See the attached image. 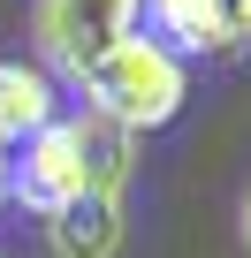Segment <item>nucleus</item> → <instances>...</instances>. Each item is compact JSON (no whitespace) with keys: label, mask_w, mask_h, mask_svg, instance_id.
<instances>
[{"label":"nucleus","mask_w":251,"mask_h":258,"mask_svg":"<svg viewBox=\"0 0 251 258\" xmlns=\"http://www.w3.org/2000/svg\"><path fill=\"white\" fill-rule=\"evenodd\" d=\"M8 160H16V145L0 137V198H8Z\"/></svg>","instance_id":"obj_9"},{"label":"nucleus","mask_w":251,"mask_h":258,"mask_svg":"<svg viewBox=\"0 0 251 258\" xmlns=\"http://www.w3.org/2000/svg\"><path fill=\"white\" fill-rule=\"evenodd\" d=\"M137 31L160 38L175 61H213V53L236 46V8L228 0H145Z\"/></svg>","instance_id":"obj_4"},{"label":"nucleus","mask_w":251,"mask_h":258,"mask_svg":"<svg viewBox=\"0 0 251 258\" xmlns=\"http://www.w3.org/2000/svg\"><path fill=\"white\" fill-rule=\"evenodd\" d=\"M76 91H84V114H99V121H114V129H130V137H145V129H168V121L183 114L190 69H183L160 38L130 31L107 61H91V76H84Z\"/></svg>","instance_id":"obj_2"},{"label":"nucleus","mask_w":251,"mask_h":258,"mask_svg":"<svg viewBox=\"0 0 251 258\" xmlns=\"http://www.w3.org/2000/svg\"><path fill=\"white\" fill-rule=\"evenodd\" d=\"M61 114H69L61 106V84L38 61H0V137H8V145L38 137V129L61 121Z\"/></svg>","instance_id":"obj_6"},{"label":"nucleus","mask_w":251,"mask_h":258,"mask_svg":"<svg viewBox=\"0 0 251 258\" xmlns=\"http://www.w3.org/2000/svg\"><path fill=\"white\" fill-rule=\"evenodd\" d=\"M130 167H137V137H130V129H114L99 114H61V121L38 129V137L16 145L8 198L31 205V213H61L84 190H122Z\"/></svg>","instance_id":"obj_1"},{"label":"nucleus","mask_w":251,"mask_h":258,"mask_svg":"<svg viewBox=\"0 0 251 258\" xmlns=\"http://www.w3.org/2000/svg\"><path fill=\"white\" fill-rule=\"evenodd\" d=\"M236 8V46H251V0H228Z\"/></svg>","instance_id":"obj_7"},{"label":"nucleus","mask_w":251,"mask_h":258,"mask_svg":"<svg viewBox=\"0 0 251 258\" xmlns=\"http://www.w3.org/2000/svg\"><path fill=\"white\" fill-rule=\"evenodd\" d=\"M236 235H243V250H251V182H243V205H236Z\"/></svg>","instance_id":"obj_8"},{"label":"nucleus","mask_w":251,"mask_h":258,"mask_svg":"<svg viewBox=\"0 0 251 258\" xmlns=\"http://www.w3.org/2000/svg\"><path fill=\"white\" fill-rule=\"evenodd\" d=\"M130 220H122V190H84L61 213H46V243L54 258H114Z\"/></svg>","instance_id":"obj_5"},{"label":"nucleus","mask_w":251,"mask_h":258,"mask_svg":"<svg viewBox=\"0 0 251 258\" xmlns=\"http://www.w3.org/2000/svg\"><path fill=\"white\" fill-rule=\"evenodd\" d=\"M137 16H145V0H31V61L76 91L91 61H107L137 31Z\"/></svg>","instance_id":"obj_3"}]
</instances>
